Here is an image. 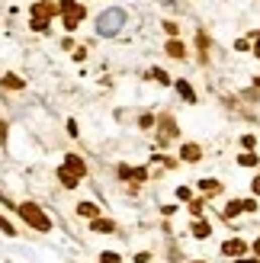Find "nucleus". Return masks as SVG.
I'll use <instances>...</instances> for the list:
<instances>
[{
  "label": "nucleus",
  "instance_id": "c85d7f7f",
  "mask_svg": "<svg viewBox=\"0 0 260 263\" xmlns=\"http://www.w3.org/2000/svg\"><path fill=\"white\" fill-rule=\"evenodd\" d=\"M257 84H260V77H257Z\"/></svg>",
  "mask_w": 260,
  "mask_h": 263
},
{
  "label": "nucleus",
  "instance_id": "aec40b11",
  "mask_svg": "<svg viewBox=\"0 0 260 263\" xmlns=\"http://www.w3.org/2000/svg\"><path fill=\"white\" fill-rule=\"evenodd\" d=\"M100 263H119V253H112V250H106L103 253V260Z\"/></svg>",
  "mask_w": 260,
  "mask_h": 263
},
{
  "label": "nucleus",
  "instance_id": "bb28decb",
  "mask_svg": "<svg viewBox=\"0 0 260 263\" xmlns=\"http://www.w3.org/2000/svg\"><path fill=\"white\" fill-rule=\"evenodd\" d=\"M254 55H257V58H260V42H257V48H254Z\"/></svg>",
  "mask_w": 260,
  "mask_h": 263
},
{
  "label": "nucleus",
  "instance_id": "1a4fd4ad",
  "mask_svg": "<svg viewBox=\"0 0 260 263\" xmlns=\"http://www.w3.org/2000/svg\"><path fill=\"white\" fill-rule=\"evenodd\" d=\"M90 228H93L97 234H112V231H116V225L106 222V218H90Z\"/></svg>",
  "mask_w": 260,
  "mask_h": 263
},
{
  "label": "nucleus",
  "instance_id": "a878e982",
  "mask_svg": "<svg viewBox=\"0 0 260 263\" xmlns=\"http://www.w3.org/2000/svg\"><path fill=\"white\" fill-rule=\"evenodd\" d=\"M238 263H257V260H254V257H247V260H244V257H241V260H238Z\"/></svg>",
  "mask_w": 260,
  "mask_h": 263
},
{
  "label": "nucleus",
  "instance_id": "423d86ee",
  "mask_svg": "<svg viewBox=\"0 0 260 263\" xmlns=\"http://www.w3.org/2000/svg\"><path fill=\"white\" fill-rule=\"evenodd\" d=\"M254 209H257L254 199H235V203H228V209L222 212V218H235L241 212H254Z\"/></svg>",
  "mask_w": 260,
  "mask_h": 263
},
{
  "label": "nucleus",
  "instance_id": "5701e85b",
  "mask_svg": "<svg viewBox=\"0 0 260 263\" xmlns=\"http://www.w3.org/2000/svg\"><path fill=\"white\" fill-rule=\"evenodd\" d=\"M0 228H4V231H7V234H16V231H13V225H10V222H7V218H0Z\"/></svg>",
  "mask_w": 260,
  "mask_h": 263
},
{
  "label": "nucleus",
  "instance_id": "4be33fe9",
  "mask_svg": "<svg viewBox=\"0 0 260 263\" xmlns=\"http://www.w3.org/2000/svg\"><path fill=\"white\" fill-rule=\"evenodd\" d=\"M177 196H180V199H193V192H189V186H180Z\"/></svg>",
  "mask_w": 260,
  "mask_h": 263
},
{
  "label": "nucleus",
  "instance_id": "2eb2a0df",
  "mask_svg": "<svg viewBox=\"0 0 260 263\" xmlns=\"http://www.w3.org/2000/svg\"><path fill=\"white\" fill-rule=\"evenodd\" d=\"M167 51H170V55H173V58H183V55H186V48H183V45H180V42H177V39H173V42H167Z\"/></svg>",
  "mask_w": 260,
  "mask_h": 263
},
{
  "label": "nucleus",
  "instance_id": "a211bd4d",
  "mask_svg": "<svg viewBox=\"0 0 260 263\" xmlns=\"http://www.w3.org/2000/svg\"><path fill=\"white\" fill-rule=\"evenodd\" d=\"M4 87H16V90H20V87H23V81H20L16 74H7V77H4Z\"/></svg>",
  "mask_w": 260,
  "mask_h": 263
},
{
  "label": "nucleus",
  "instance_id": "0eeeda50",
  "mask_svg": "<svg viewBox=\"0 0 260 263\" xmlns=\"http://www.w3.org/2000/svg\"><path fill=\"white\" fill-rule=\"evenodd\" d=\"M222 253H225V257H241V253H247V241H241V238L225 241L222 244Z\"/></svg>",
  "mask_w": 260,
  "mask_h": 263
},
{
  "label": "nucleus",
  "instance_id": "39448f33",
  "mask_svg": "<svg viewBox=\"0 0 260 263\" xmlns=\"http://www.w3.org/2000/svg\"><path fill=\"white\" fill-rule=\"evenodd\" d=\"M58 10H61V20H64V29H77L84 20V7L77 4V0H61L58 4Z\"/></svg>",
  "mask_w": 260,
  "mask_h": 263
},
{
  "label": "nucleus",
  "instance_id": "9b49d317",
  "mask_svg": "<svg viewBox=\"0 0 260 263\" xmlns=\"http://www.w3.org/2000/svg\"><path fill=\"white\" fill-rule=\"evenodd\" d=\"M177 93H180V96H183V100H186V103H196V93H193V87H189L186 81H177Z\"/></svg>",
  "mask_w": 260,
  "mask_h": 263
},
{
  "label": "nucleus",
  "instance_id": "6ab92c4d",
  "mask_svg": "<svg viewBox=\"0 0 260 263\" xmlns=\"http://www.w3.org/2000/svg\"><path fill=\"white\" fill-rule=\"evenodd\" d=\"M189 212H193V218L203 215V203H199V199H189Z\"/></svg>",
  "mask_w": 260,
  "mask_h": 263
},
{
  "label": "nucleus",
  "instance_id": "20e7f679",
  "mask_svg": "<svg viewBox=\"0 0 260 263\" xmlns=\"http://www.w3.org/2000/svg\"><path fill=\"white\" fill-rule=\"evenodd\" d=\"M58 13V7L51 4V0H39L36 7H32V29L36 32H45L48 29V20Z\"/></svg>",
  "mask_w": 260,
  "mask_h": 263
},
{
  "label": "nucleus",
  "instance_id": "dca6fc26",
  "mask_svg": "<svg viewBox=\"0 0 260 263\" xmlns=\"http://www.w3.org/2000/svg\"><path fill=\"white\" fill-rule=\"evenodd\" d=\"M238 164H241V167H254V164H257V154H241Z\"/></svg>",
  "mask_w": 260,
  "mask_h": 263
},
{
  "label": "nucleus",
  "instance_id": "9d476101",
  "mask_svg": "<svg viewBox=\"0 0 260 263\" xmlns=\"http://www.w3.org/2000/svg\"><path fill=\"white\" fill-rule=\"evenodd\" d=\"M180 154H183V161H199V157H203V148L199 145H183Z\"/></svg>",
  "mask_w": 260,
  "mask_h": 263
},
{
  "label": "nucleus",
  "instance_id": "f257e3e1",
  "mask_svg": "<svg viewBox=\"0 0 260 263\" xmlns=\"http://www.w3.org/2000/svg\"><path fill=\"white\" fill-rule=\"evenodd\" d=\"M84 173H87L84 161H81V157H77V154H68V157H64V167L58 170V180H61L68 189H74L77 183L84 180Z\"/></svg>",
  "mask_w": 260,
  "mask_h": 263
},
{
  "label": "nucleus",
  "instance_id": "4468645a",
  "mask_svg": "<svg viewBox=\"0 0 260 263\" xmlns=\"http://www.w3.org/2000/svg\"><path fill=\"white\" fill-rule=\"evenodd\" d=\"M193 234H196V238H209V222H203V218L193 222Z\"/></svg>",
  "mask_w": 260,
  "mask_h": 263
},
{
  "label": "nucleus",
  "instance_id": "7ed1b4c3",
  "mask_svg": "<svg viewBox=\"0 0 260 263\" xmlns=\"http://www.w3.org/2000/svg\"><path fill=\"white\" fill-rule=\"evenodd\" d=\"M122 26H125V13L119 10V7H112V10H103V13H100L97 32H100V36H116Z\"/></svg>",
  "mask_w": 260,
  "mask_h": 263
},
{
  "label": "nucleus",
  "instance_id": "ddd939ff",
  "mask_svg": "<svg viewBox=\"0 0 260 263\" xmlns=\"http://www.w3.org/2000/svg\"><path fill=\"white\" fill-rule=\"evenodd\" d=\"M77 212H81L84 218H97V212H100V209L93 206V203H81V206H77Z\"/></svg>",
  "mask_w": 260,
  "mask_h": 263
},
{
  "label": "nucleus",
  "instance_id": "f8f14e48",
  "mask_svg": "<svg viewBox=\"0 0 260 263\" xmlns=\"http://www.w3.org/2000/svg\"><path fill=\"white\" fill-rule=\"evenodd\" d=\"M161 128H164V138H173V135H177V122L167 119V116L161 119Z\"/></svg>",
  "mask_w": 260,
  "mask_h": 263
},
{
  "label": "nucleus",
  "instance_id": "f03ea898",
  "mask_svg": "<svg viewBox=\"0 0 260 263\" xmlns=\"http://www.w3.org/2000/svg\"><path fill=\"white\" fill-rule=\"evenodd\" d=\"M16 212L23 215V222H26V225L36 228V231H51V218L42 212L36 203H23V206H16Z\"/></svg>",
  "mask_w": 260,
  "mask_h": 263
},
{
  "label": "nucleus",
  "instance_id": "f3484780",
  "mask_svg": "<svg viewBox=\"0 0 260 263\" xmlns=\"http://www.w3.org/2000/svg\"><path fill=\"white\" fill-rule=\"evenodd\" d=\"M151 77H154V81H158V84H164V87H167V84H170V77H167V74H164V71H161V68H154V71H151Z\"/></svg>",
  "mask_w": 260,
  "mask_h": 263
},
{
  "label": "nucleus",
  "instance_id": "393cba45",
  "mask_svg": "<svg viewBox=\"0 0 260 263\" xmlns=\"http://www.w3.org/2000/svg\"><path fill=\"white\" fill-rule=\"evenodd\" d=\"M254 192H257V196H260V177L254 180Z\"/></svg>",
  "mask_w": 260,
  "mask_h": 263
},
{
  "label": "nucleus",
  "instance_id": "412c9836",
  "mask_svg": "<svg viewBox=\"0 0 260 263\" xmlns=\"http://www.w3.org/2000/svg\"><path fill=\"white\" fill-rule=\"evenodd\" d=\"M203 189L206 192H215V189H219V183H215V180H203Z\"/></svg>",
  "mask_w": 260,
  "mask_h": 263
},
{
  "label": "nucleus",
  "instance_id": "cd10ccee",
  "mask_svg": "<svg viewBox=\"0 0 260 263\" xmlns=\"http://www.w3.org/2000/svg\"><path fill=\"white\" fill-rule=\"evenodd\" d=\"M254 253H260V241H257V244H254Z\"/></svg>",
  "mask_w": 260,
  "mask_h": 263
},
{
  "label": "nucleus",
  "instance_id": "b1692460",
  "mask_svg": "<svg viewBox=\"0 0 260 263\" xmlns=\"http://www.w3.org/2000/svg\"><path fill=\"white\" fill-rule=\"evenodd\" d=\"M4 142H7V125L0 122V145H4Z\"/></svg>",
  "mask_w": 260,
  "mask_h": 263
},
{
  "label": "nucleus",
  "instance_id": "6e6552de",
  "mask_svg": "<svg viewBox=\"0 0 260 263\" xmlns=\"http://www.w3.org/2000/svg\"><path fill=\"white\" fill-rule=\"evenodd\" d=\"M119 177H128V180L142 183V180H148V170H142V167H138V170H132V167H125V164H122V167H119Z\"/></svg>",
  "mask_w": 260,
  "mask_h": 263
}]
</instances>
